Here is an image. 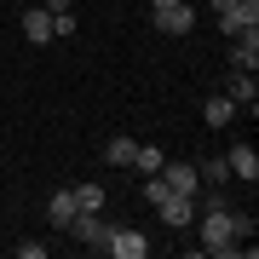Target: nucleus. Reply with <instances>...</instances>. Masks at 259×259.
<instances>
[{"instance_id":"obj_1","label":"nucleus","mask_w":259,"mask_h":259,"mask_svg":"<svg viewBox=\"0 0 259 259\" xmlns=\"http://www.w3.org/2000/svg\"><path fill=\"white\" fill-rule=\"evenodd\" d=\"M161 185L173 196H196L202 190V173H196V161H161Z\"/></svg>"},{"instance_id":"obj_2","label":"nucleus","mask_w":259,"mask_h":259,"mask_svg":"<svg viewBox=\"0 0 259 259\" xmlns=\"http://www.w3.org/2000/svg\"><path fill=\"white\" fill-rule=\"evenodd\" d=\"M219 29H225V35H248V29H259V0H231V6L219 12Z\"/></svg>"},{"instance_id":"obj_3","label":"nucleus","mask_w":259,"mask_h":259,"mask_svg":"<svg viewBox=\"0 0 259 259\" xmlns=\"http://www.w3.org/2000/svg\"><path fill=\"white\" fill-rule=\"evenodd\" d=\"M190 29H196V6H185V0H173V6H161L156 12V35H190Z\"/></svg>"},{"instance_id":"obj_4","label":"nucleus","mask_w":259,"mask_h":259,"mask_svg":"<svg viewBox=\"0 0 259 259\" xmlns=\"http://www.w3.org/2000/svg\"><path fill=\"white\" fill-rule=\"evenodd\" d=\"M104 248H110L115 259H144V253H150V236H144V231H133V225H121V231L104 236Z\"/></svg>"},{"instance_id":"obj_5","label":"nucleus","mask_w":259,"mask_h":259,"mask_svg":"<svg viewBox=\"0 0 259 259\" xmlns=\"http://www.w3.org/2000/svg\"><path fill=\"white\" fill-rule=\"evenodd\" d=\"M64 231H69L75 242H87V248H104V236H110V225H104V213H87V207H81V213H75V219L64 225Z\"/></svg>"},{"instance_id":"obj_6","label":"nucleus","mask_w":259,"mask_h":259,"mask_svg":"<svg viewBox=\"0 0 259 259\" xmlns=\"http://www.w3.org/2000/svg\"><path fill=\"white\" fill-rule=\"evenodd\" d=\"M156 213H161L167 231H185V225L196 219V196H173V190H167L161 202H156Z\"/></svg>"},{"instance_id":"obj_7","label":"nucleus","mask_w":259,"mask_h":259,"mask_svg":"<svg viewBox=\"0 0 259 259\" xmlns=\"http://www.w3.org/2000/svg\"><path fill=\"white\" fill-rule=\"evenodd\" d=\"M225 98H231L236 110H248V115H253V110H259V81H253L248 69H231V87H225Z\"/></svg>"},{"instance_id":"obj_8","label":"nucleus","mask_w":259,"mask_h":259,"mask_svg":"<svg viewBox=\"0 0 259 259\" xmlns=\"http://www.w3.org/2000/svg\"><path fill=\"white\" fill-rule=\"evenodd\" d=\"M231 69H259V29H248V35H231Z\"/></svg>"},{"instance_id":"obj_9","label":"nucleus","mask_w":259,"mask_h":259,"mask_svg":"<svg viewBox=\"0 0 259 259\" xmlns=\"http://www.w3.org/2000/svg\"><path fill=\"white\" fill-rule=\"evenodd\" d=\"M225 167H231L236 179H248V185H253V179H259V150H253V144H231Z\"/></svg>"},{"instance_id":"obj_10","label":"nucleus","mask_w":259,"mask_h":259,"mask_svg":"<svg viewBox=\"0 0 259 259\" xmlns=\"http://www.w3.org/2000/svg\"><path fill=\"white\" fill-rule=\"evenodd\" d=\"M18 23H23V35L35 40V47H47V40H52V12H47V6H35V12H23Z\"/></svg>"},{"instance_id":"obj_11","label":"nucleus","mask_w":259,"mask_h":259,"mask_svg":"<svg viewBox=\"0 0 259 259\" xmlns=\"http://www.w3.org/2000/svg\"><path fill=\"white\" fill-rule=\"evenodd\" d=\"M231 115H236V104H231V98H225V93H213V98L202 104V121H207V127H213V133H219V127H231Z\"/></svg>"},{"instance_id":"obj_12","label":"nucleus","mask_w":259,"mask_h":259,"mask_svg":"<svg viewBox=\"0 0 259 259\" xmlns=\"http://www.w3.org/2000/svg\"><path fill=\"white\" fill-rule=\"evenodd\" d=\"M75 213H81V207H75V190H58V196H52V202H47V219L58 225V231H64V225L75 219Z\"/></svg>"},{"instance_id":"obj_13","label":"nucleus","mask_w":259,"mask_h":259,"mask_svg":"<svg viewBox=\"0 0 259 259\" xmlns=\"http://www.w3.org/2000/svg\"><path fill=\"white\" fill-rule=\"evenodd\" d=\"M161 161H167V150H156V144H139V150H133V167H139L144 179L161 173Z\"/></svg>"},{"instance_id":"obj_14","label":"nucleus","mask_w":259,"mask_h":259,"mask_svg":"<svg viewBox=\"0 0 259 259\" xmlns=\"http://www.w3.org/2000/svg\"><path fill=\"white\" fill-rule=\"evenodd\" d=\"M104 202H110V190H104V185H75V207L104 213Z\"/></svg>"},{"instance_id":"obj_15","label":"nucleus","mask_w":259,"mask_h":259,"mask_svg":"<svg viewBox=\"0 0 259 259\" xmlns=\"http://www.w3.org/2000/svg\"><path fill=\"white\" fill-rule=\"evenodd\" d=\"M133 150H139V139H110L104 144V161L110 167H133Z\"/></svg>"},{"instance_id":"obj_16","label":"nucleus","mask_w":259,"mask_h":259,"mask_svg":"<svg viewBox=\"0 0 259 259\" xmlns=\"http://www.w3.org/2000/svg\"><path fill=\"white\" fill-rule=\"evenodd\" d=\"M196 173H202L207 185H225V179H231V167H225V156H213V161H202V167H196Z\"/></svg>"},{"instance_id":"obj_17","label":"nucleus","mask_w":259,"mask_h":259,"mask_svg":"<svg viewBox=\"0 0 259 259\" xmlns=\"http://www.w3.org/2000/svg\"><path fill=\"white\" fill-rule=\"evenodd\" d=\"M47 12H69V0H47Z\"/></svg>"},{"instance_id":"obj_18","label":"nucleus","mask_w":259,"mask_h":259,"mask_svg":"<svg viewBox=\"0 0 259 259\" xmlns=\"http://www.w3.org/2000/svg\"><path fill=\"white\" fill-rule=\"evenodd\" d=\"M207 6H213V12H225V6H231V0H207Z\"/></svg>"},{"instance_id":"obj_19","label":"nucleus","mask_w":259,"mask_h":259,"mask_svg":"<svg viewBox=\"0 0 259 259\" xmlns=\"http://www.w3.org/2000/svg\"><path fill=\"white\" fill-rule=\"evenodd\" d=\"M161 6H173V0H150V12H161Z\"/></svg>"}]
</instances>
